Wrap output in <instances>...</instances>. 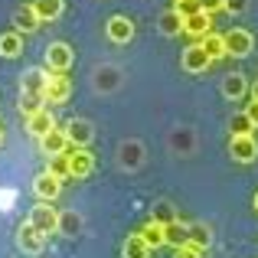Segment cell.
Returning a JSON list of instances; mask_svg holds the SVG:
<instances>
[{"instance_id": "obj_33", "label": "cell", "mask_w": 258, "mask_h": 258, "mask_svg": "<svg viewBox=\"0 0 258 258\" xmlns=\"http://www.w3.org/2000/svg\"><path fill=\"white\" fill-rule=\"evenodd\" d=\"M118 69H98V88H114L118 85Z\"/></svg>"}, {"instance_id": "obj_24", "label": "cell", "mask_w": 258, "mask_h": 258, "mask_svg": "<svg viewBox=\"0 0 258 258\" xmlns=\"http://www.w3.org/2000/svg\"><path fill=\"white\" fill-rule=\"evenodd\" d=\"M141 239L147 242V245H151V252L154 248H160V245H167V239H164V226H160V222H147L144 229H141Z\"/></svg>"}, {"instance_id": "obj_4", "label": "cell", "mask_w": 258, "mask_h": 258, "mask_svg": "<svg viewBox=\"0 0 258 258\" xmlns=\"http://www.w3.org/2000/svg\"><path fill=\"white\" fill-rule=\"evenodd\" d=\"M72 59H76V52H72L69 43H49V49H46V69L49 72H66L72 66Z\"/></svg>"}, {"instance_id": "obj_30", "label": "cell", "mask_w": 258, "mask_h": 258, "mask_svg": "<svg viewBox=\"0 0 258 258\" xmlns=\"http://www.w3.org/2000/svg\"><path fill=\"white\" fill-rule=\"evenodd\" d=\"M189 242H193L196 248H203V252H206V248H209V226L193 222V226H189Z\"/></svg>"}, {"instance_id": "obj_17", "label": "cell", "mask_w": 258, "mask_h": 258, "mask_svg": "<svg viewBox=\"0 0 258 258\" xmlns=\"http://www.w3.org/2000/svg\"><path fill=\"white\" fill-rule=\"evenodd\" d=\"M245 92H248V82H245L242 72H232V76L222 79V95H226V98L239 101V98H245Z\"/></svg>"}, {"instance_id": "obj_18", "label": "cell", "mask_w": 258, "mask_h": 258, "mask_svg": "<svg viewBox=\"0 0 258 258\" xmlns=\"http://www.w3.org/2000/svg\"><path fill=\"white\" fill-rule=\"evenodd\" d=\"M164 239H167V245H173V248L186 245V242H189V226H183L180 219L167 222V226H164Z\"/></svg>"}, {"instance_id": "obj_14", "label": "cell", "mask_w": 258, "mask_h": 258, "mask_svg": "<svg viewBox=\"0 0 258 258\" xmlns=\"http://www.w3.org/2000/svg\"><path fill=\"white\" fill-rule=\"evenodd\" d=\"M46 82H49V69H39V66H33V69L23 72V82H20V88L30 95H43L46 92Z\"/></svg>"}, {"instance_id": "obj_8", "label": "cell", "mask_w": 258, "mask_h": 258, "mask_svg": "<svg viewBox=\"0 0 258 258\" xmlns=\"http://www.w3.org/2000/svg\"><path fill=\"white\" fill-rule=\"evenodd\" d=\"M39 147H43V154L46 157H56V154H66L72 147V141H69V134H66V127H52L46 138H39Z\"/></svg>"}, {"instance_id": "obj_29", "label": "cell", "mask_w": 258, "mask_h": 258, "mask_svg": "<svg viewBox=\"0 0 258 258\" xmlns=\"http://www.w3.org/2000/svg\"><path fill=\"white\" fill-rule=\"evenodd\" d=\"M46 105L43 95H30V92H20V111H23V118H30V114H36L39 108Z\"/></svg>"}, {"instance_id": "obj_37", "label": "cell", "mask_w": 258, "mask_h": 258, "mask_svg": "<svg viewBox=\"0 0 258 258\" xmlns=\"http://www.w3.org/2000/svg\"><path fill=\"white\" fill-rule=\"evenodd\" d=\"M245 114H248V121L255 124V131H258V101H252V105L245 108Z\"/></svg>"}, {"instance_id": "obj_19", "label": "cell", "mask_w": 258, "mask_h": 258, "mask_svg": "<svg viewBox=\"0 0 258 258\" xmlns=\"http://www.w3.org/2000/svg\"><path fill=\"white\" fill-rule=\"evenodd\" d=\"M62 0H33V10H36L39 23H46V20H59L62 17Z\"/></svg>"}, {"instance_id": "obj_11", "label": "cell", "mask_w": 258, "mask_h": 258, "mask_svg": "<svg viewBox=\"0 0 258 258\" xmlns=\"http://www.w3.org/2000/svg\"><path fill=\"white\" fill-rule=\"evenodd\" d=\"M66 134H69L72 147H88L95 141V127L88 124L85 118H72L69 124H66Z\"/></svg>"}, {"instance_id": "obj_22", "label": "cell", "mask_w": 258, "mask_h": 258, "mask_svg": "<svg viewBox=\"0 0 258 258\" xmlns=\"http://www.w3.org/2000/svg\"><path fill=\"white\" fill-rule=\"evenodd\" d=\"M200 46L206 49V56L213 59V62H216V59H222V56H229V52H226V36H219V33H209V36H203Z\"/></svg>"}, {"instance_id": "obj_15", "label": "cell", "mask_w": 258, "mask_h": 258, "mask_svg": "<svg viewBox=\"0 0 258 258\" xmlns=\"http://www.w3.org/2000/svg\"><path fill=\"white\" fill-rule=\"evenodd\" d=\"M105 33H108V39H111V43H131L134 23L127 17H111V20H108V26H105Z\"/></svg>"}, {"instance_id": "obj_12", "label": "cell", "mask_w": 258, "mask_h": 258, "mask_svg": "<svg viewBox=\"0 0 258 258\" xmlns=\"http://www.w3.org/2000/svg\"><path fill=\"white\" fill-rule=\"evenodd\" d=\"M183 33H186V36H193L196 43H200L203 36H209V33H213V17H209V13H193V17H186L183 20Z\"/></svg>"}, {"instance_id": "obj_34", "label": "cell", "mask_w": 258, "mask_h": 258, "mask_svg": "<svg viewBox=\"0 0 258 258\" xmlns=\"http://www.w3.org/2000/svg\"><path fill=\"white\" fill-rule=\"evenodd\" d=\"M203 255H206L203 248H196L193 242H186V245H180V248H176V255H173V258H203Z\"/></svg>"}, {"instance_id": "obj_36", "label": "cell", "mask_w": 258, "mask_h": 258, "mask_svg": "<svg viewBox=\"0 0 258 258\" xmlns=\"http://www.w3.org/2000/svg\"><path fill=\"white\" fill-rule=\"evenodd\" d=\"M226 10L239 17V13H245V10H248V0H226Z\"/></svg>"}, {"instance_id": "obj_20", "label": "cell", "mask_w": 258, "mask_h": 258, "mask_svg": "<svg viewBox=\"0 0 258 258\" xmlns=\"http://www.w3.org/2000/svg\"><path fill=\"white\" fill-rule=\"evenodd\" d=\"M20 52H23V33H17V30L4 33V36H0V56L13 59V56H20Z\"/></svg>"}, {"instance_id": "obj_6", "label": "cell", "mask_w": 258, "mask_h": 258, "mask_svg": "<svg viewBox=\"0 0 258 258\" xmlns=\"http://www.w3.org/2000/svg\"><path fill=\"white\" fill-rule=\"evenodd\" d=\"M226 36V52L229 56H235V59H245L248 52H252V33L248 30H229V33H222Z\"/></svg>"}, {"instance_id": "obj_23", "label": "cell", "mask_w": 258, "mask_h": 258, "mask_svg": "<svg viewBox=\"0 0 258 258\" xmlns=\"http://www.w3.org/2000/svg\"><path fill=\"white\" fill-rule=\"evenodd\" d=\"M157 26H160V33H164V36H176V33H183V17L180 13L173 10H164L160 13V20H157Z\"/></svg>"}, {"instance_id": "obj_7", "label": "cell", "mask_w": 258, "mask_h": 258, "mask_svg": "<svg viewBox=\"0 0 258 258\" xmlns=\"http://www.w3.org/2000/svg\"><path fill=\"white\" fill-rule=\"evenodd\" d=\"M69 167L76 180H85L88 173L95 170V154L88 147H69Z\"/></svg>"}, {"instance_id": "obj_28", "label": "cell", "mask_w": 258, "mask_h": 258, "mask_svg": "<svg viewBox=\"0 0 258 258\" xmlns=\"http://www.w3.org/2000/svg\"><path fill=\"white\" fill-rule=\"evenodd\" d=\"M52 176H59V180H66V176H72V167H69V151L66 154H56V157H49V167H46Z\"/></svg>"}, {"instance_id": "obj_5", "label": "cell", "mask_w": 258, "mask_h": 258, "mask_svg": "<svg viewBox=\"0 0 258 258\" xmlns=\"http://www.w3.org/2000/svg\"><path fill=\"white\" fill-rule=\"evenodd\" d=\"M229 157L239 160V164H252V160L258 157L255 134H245V138H229Z\"/></svg>"}, {"instance_id": "obj_3", "label": "cell", "mask_w": 258, "mask_h": 258, "mask_svg": "<svg viewBox=\"0 0 258 258\" xmlns=\"http://www.w3.org/2000/svg\"><path fill=\"white\" fill-rule=\"evenodd\" d=\"M72 95V82L66 72H49V82H46V92L43 98L49 101V105H62V101H69Z\"/></svg>"}, {"instance_id": "obj_40", "label": "cell", "mask_w": 258, "mask_h": 258, "mask_svg": "<svg viewBox=\"0 0 258 258\" xmlns=\"http://www.w3.org/2000/svg\"><path fill=\"white\" fill-rule=\"evenodd\" d=\"M0 144H4V131H0Z\"/></svg>"}, {"instance_id": "obj_2", "label": "cell", "mask_w": 258, "mask_h": 258, "mask_svg": "<svg viewBox=\"0 0 258 258\" xmlns=\"http://www.w3.org/2000/svg\"><path fill=\"white\" fill-rule=\"evenodd\" d=\"M17 245H20V252H23V255H39V252H43V245H46V235L39 232L30 219H26L23 226H20V232H17Z\"/></svg>"}, {"instance_id": "obj_21", "label": "cell", "mask_w": 258, "mask_h": 258, "mask_svg": "<svg viewBox=\"0 0 258 258\" xmlns=\"http://www.w3.org/2000/svg\"><path fill=\"white\" fill-rule=\"evenodd\" d=\"M121 255H124V258H151V245L141 239V232H134V235H127Z\"/></svg>"}, {"instance_id": "obj_27", "label": "cell", "mask_w": 258, "mask_h": 258, "mask_svg": "<svg viewBox=\"0 0 258 258\" xmlns=\"http://www.w3.org/2000/svg\"><path fill=\"white\" fill-rule=\"evenodd\" d=\"M255 124L248 121V114H232V121H229V138H245V134H252Z\"/></svg>"}, {"instance_id": "obj_16", "label": "cell", "mask_w": 258, "mask_h": 258, "mask_svg": "<svg viewBox=\"0 0 258 258\" xmlns=\"http://www.w3.org/2000/svg\"><path fill=\"white\" fill-rule=\"evenodd\" d=\"M13 26H17V33H33V30H39V17H36V10H33V4L20 7V10L13 13Z\"/></svg>"}, {"instance_id": "obj_31", "label": "cell", "mask_w": 258, "mask_h": 258, "mask_svg": "<svg viewBox=\"0 0 258 258\" xmlns=\"http://www.w3.org/2000/svg\"><path fill=\"white\" fill-rule=\"evenodd\" d=\"M151 219H154V222H160V226L173 222V219H176V216H173V206H170V203H157V206L151 209Z\"/></svg>"}, {"instance_id": "obj_25", "label": "cell", "mask_w": 258, "mask_h": 258, "mask_svg": "<svg viewBox=\"0 0 258 258\" xmlns=\"http://www.w3.org/2000/svg\"><path fill=\"white\" fill-rule=\"evenodd\" d=\"M118 154H121V164L131 167V170H134V167H141V160H144V147H141L138 141H131V144H121Z\"/></svg>"}, {"instance_id": "obj_26", "label": "cell", "mask_w": 258, "mask_h": 258, "mask_svg": "<svg viewBox=\"0 0 258 258\" xmlns=\"http://www.w3.org/2000/svg\"><path fill=\"white\" fill-rule=\"evenodd\" d=\"M59 232L62 235H79L82 232V216L72 213V209L69 213H59Z\"/></svg>"}, {"instance_id": "obj_35", "label": "cell", "mask_w": 258, "mask_h": 258, "mask_svg": "<svg viewBox=\"0 0 258 258\" xmlns=\"http://www.w3.org/2000/svg\"><path fill=\"white\" fill-rule=\"evenodd\" d=\"M200 7H203V13H219V10H226V0H200Z\"/></svg>"}, {"instance_id": "obj_1", "label": "cell", "mask_w": 258, "mask_h": 258, "mask_svg": "<svg viewBox=\"0 0 258 258\" xmlns=\"http://www.w3.org/2000/svg\"><path fill=\"white\" fill-rule=\"evenodd\" d=\"M30 222H33V226H36L43 235H56V232H59V209L52 206V203L39 200L36 206L30 209Z\"/></svg>"}, {"instance_id": "obj_10", "label": "cell", "mask_w": 258, "mask_h": 258, "mask_svg": "<svg viewBox=\"0 0 258 258\" xmlns=\"http://www.w3.org/2000/svg\"><path fill=\"white\" fill-rule=\"evenodd\" d=\"M33 193H36L39 200L52 203L59 193H62V180H59V176H52L49 170H43V173L36 176V180H33Z\"/></svg>"}, {"instance_id": "obj_39", "label": "cell", "mask_w": 258, "mask_h": 258, "mask_svg": "<svg viewBox=\"0 0 258 258\" xmlns=\"http://www.w3.org/2000/svg\"><path fill=\"white\" fill-rule=\"evenodd\" d=\"M255 209H258V193H255Z\"/></svg>"}, {"instance_id": "obj_38", "label": "cell", "mask_w": 258, "mask_h": 258, "mask_svg": "<svg viewBox=\"0 0 258 258\" xmlns=\"http://www.w3.org/2000/svg\"><path fill=\"white\" fill-rule=\"evenodd\" d=\"M252 101H258V79H255V85H252Z\"/></svg>"}, {"instance_id": "obj_32", "label": "cell", "mask_w": 258, "mask_h": 258, "mask_svg": "<svg viewBox=\"0 0 258 258\" xmlns=\"http://www.w3.org/2000/svg\"><path fill=\"white\" fill-rule=\"evenodd\" d=\"M173 10L186 20V17H193V13H200L203 7H200V0H173Z\"/></svg>"}, {"instance_id": "obj_9", "label": "cell", "mask_w": 258, "mask_h": 258, "mask_svg": "<svg viewBox=\"0 0 258 258\" xmlns=\"http://www.w3.org/2000/svg\"><path fill=\"white\" fill-rule=\"evenodd\" d=\"M209 66H213V59L206 56V49H203L200 43H193V46H186V49H183V69H186V72L200 76V72L209 69Z\"/></svg>"}, {"instance_id": "obj_13", "label": "cell", "mask_w": 258, "mask_h": 258, "mask_svg": "<svg viewBox=\"0 0 258 258\" xmlns=\"http://www.w3.org/2000/svg\"><path fill=\"white\" fill-rule=\"evenodd\" d=\"M52 127H56V118H52L49 108H39L36 114H30V118H26V131H30L36 141H39V138H46Z\"/></svg>"}]
</instances>
